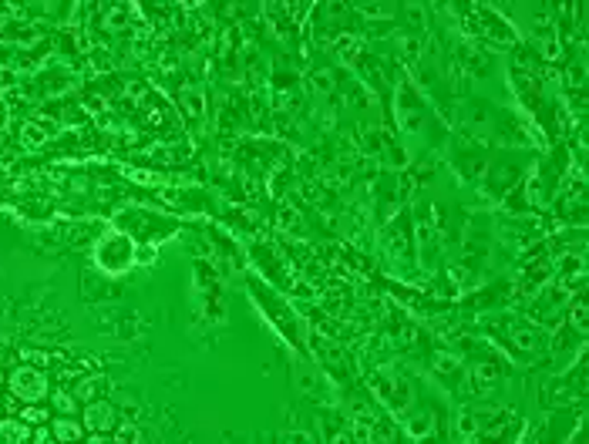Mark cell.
I'll return each mask as SVG.
<instances>
[{
  "mask_svg": "<svg viewBox=\"0 0 589 444\" xmlns=\"http://www.w3.org/2000/svg\"><path fill=\"white\" fill-rule=\"evenodd\" d=\"M559 172V162L556 158H546V162H539L532 168V175H525V199L532 209H542V205H549L556 199V189H559V182L563 175H556Z\"/></svg>",
  "mask_w": 589,
  "mask_h": 444,
  "instance_id": "obj_1",
  "label": "cell"
},
{
  "mask_svg": "<svg viewBox=\"0 0 589 444\" xmlns=\"http://www.w3.org/2000/svg\"><path fill=\"white\" fill-rule=\"evenodd\" d=\"M7 387H11V394L21 401V404H44L48 401V381H44V374H40L38 367H27V364H21V367H13V374L7 377Z\"/></svg>",
  "mask_w": 589,
  "mask_h": 444,
  "instance_id": "obj_2",
  "label": "cell"
},
{
  "mask_svg": "<svg viewBox=\"0 0 589 444\" xmlns=\"http://www.w3.org/2000/svg\"><path fill=\"white\" fill-rule=\"evenodd\" d=\"M253 296H256L259 303H263V313H266V317H273V323H276V327L286 333V340L296 343V347H303V337H300V330H293V313H290V306L283 303V300L273 290H266V286H263V279H253Z\"/></svg>",
  "mask_w": 589,
  "mask_h": 444,
  "instance_id": "obj_3",
  "label": "cell"
},
{
  "mask_svg": "<svg viewBox=\"0 0 589 444\" xmlns=\"http://www.w3.org/2000/svg\"><path fill=\"white\" fill-rule=\"evenodd\" d=\"M374 394L384 401L387 411H394V414H404L411 407V384L401 377V374H391V370H381L377 377H374Z\"/></svg>",
  "mask_w": 589,
  "mask_h": 444,
  "instance_id": "obj_4",
  "label": "cell"
},
{
  "mask_svg": "<svg viewBox=\"0 0 589 444\" xmlns=\"http://www.w3.org/2000/svg\"><path fill=\"white\" fill-rule=\"evenodd\" d=\"M98 263H102L108 273L129 269L131 263H135V246L129 242V236H118V232L104 236V239L98 242Z\"/></svg>",
  "mask_w": 589,
  "mask_h": 444,
  "instance_id": "obj_5",
  "label": "cell"
},
{
  "mask_svg": "<svg viewBox=\"0 0 589 444\" xmlns=\"http://www.w3.org/2000/svg\"><path fill=\"white\" fill-rule=\"evenodd\" d=\"M411 242H414V232H411V219L404 212H397L387 229L381 232V246H384V253L391 259H408L411 256Z\"/></svg>",
  "mask_w": 589,
  "mask_h": 444,
  "instance_id": "obj_6",
  "label": "cell"
},
{
  "mask_svg": "<svg viewBox=\"0 0 589 444\" xmlns=\"http://www.w3.org/2000/svg\"><path fill=\"white\" fill-rule=\"evenodd\" d=\"M81 428L91 434H108L118 428V407L108 401H91L81 414Z\"/></svg>",
  "mask_w": 589,
  "mask_h": 444,
  "instance_id": "obj_7",
  "label": "cell"
},
{
  "mask_svg": "<svg viewBox=\"0 0 589 444\" xmlns=\"http://www.w3.org/2000/svg\"><path fill=\"white\" fill-rule=\"evenodd\" d=\"M472 17L478 21V27H482V34H485L488 40H495V44H515V31L505 24L502 13H495L492 7H475Z\"/></svg>",
  "mask_w": 589,
  "mask_h": 444,
  "instance_id": "obj_8",
  "label": "cell"
},
{
  "mask_svg": "<svg viewBox=\"0 0 589 444\" xmlns=\"http://www.w3.org/2000/svg\"><path fill=\"white\" fill-rule=\"evenodd\" d=\"M54 128L48 118H31V121H24V128H21V145L24 148H44L48 141L54 139Z\"/></svg>",
  "mask_w": 589,
  "mask_h": 444,
  "instance_id": "obj_9",
  "label": "cell"
},
{
  "mask_svg": "<svg viewBox=\"0 0 589 444\" xmlns=\"http://www.w3.org/2000/svg\"><path fill=\"white\" fill-rule=\"evenodd\" d=\"M397 112H401V128L404 131H418L421 128V112H418V98H414V91L408 85H401L397 88Z\"/></svg>",
  "mask_w": 589,
  "mask_h": 444,
  "instance_id": "obj_10",
  "label": "cell"
},
{
  "mask_svg": "<svg viewBox=\"0 0 589 444\" xmlns=\"http://www.w3.org/2000/svg\"><path fill=\"white\" fill-rule=\"evenodd\" d=\"M179 104H182V112L189 114V121H195V125L205 118V94L199 85H182Z\"/></svg>",
  "mask_w": 589,
  "mask_h": 444,
  "instance_id": "obj_11",
  "label": "cell"
},
{
  "mask_svg": "<svg viewBox=\"0 0 589 444\" xmlns=\"http://www.w3.org/2000/svg\"><path fill=\"white\" fill-rule=\"evenodd\" d=\"M34 428H27L24 421L17 418H4L0 421V444H31Z\"/></svg>",
  "mask_w": 589,
  "mask_h": 444,
  "instance_id": "obj_12",
  "label": "cell"
},
{
  "mask_svg": "<svg viewBox=\"0 0 589 444\" xmlns=\"http://www.w3.org/2000/svg\"><path fill=\"white\" fill-rule=\"evenodd\" d=\"M48 428H51V434L61 444H77L81 441V421H75V418H58V414H54V421L48 424Z\"/></svg>",
  "mask_w": 589,
  "mask_h": 444,
  "instance_id": "obj_13",
  "label": "cell"
},
{
  "mask_svg": "<svg viewBox=\"0 0 589 444\" xmlns=\"http://www.w3.org/2000/svg\"><path fill=\"white\" fill-rule=\"evenodd\" d=\"M102 387H108V377H77V384H75V397L77 401H85V404H91V401H98V394H102Z\"/></svg>",
  "mask_w": 589,
  "mask_h": 444,
  "instance_id": "obj_14",
  "label": "cell"
},
{
  "mask_svg": "<svg viewBox=\"0 0 589 444\" xmlns=\"http://www.w3.org/2000/svg\"><path fill=\"white\" fill-rule=\"evenodd\" d=\"M51 411L44 404H21V411H17V421H24L27 428H40V424H51Z\"/></svg>",
  "mask_w": 589,
  "mask_h": 444,
  "instance_id": "obj_15",
  "label": "cell"
},
{
  "mask_svg": "<svg viewBox=\"0 0 589 444\" xmlns=\"http://www.w3.org/2000/svg\"><path fill=\"white\" fill-rule=\"evenodd\" d=\"M566 320H569V327L576 330V337H586V300H583V293L566 306Z\"/></svg>",
  "mask_w": 589,
  "mask_h": 444,
  "instance_id": "obj_16",
  "label": "cell"
},
{
  "mask_svg": "<svg viewBox=\"0 0 589 444\" xmlns=\"http://www.w3.org/2000/svg\"><path fill=\"white\" fill-rule=\"evenodd\" d=\"M51 407L58 411V418H71V414H77V397L71 391H54Z\"/></svg>",
  "mask_w": 589,
  "mask_h": 444,
  "instance_id": "obj_17",
  "label": "cell"
},
{
  "mask_svg": "<svg viewBox=\"0 0 589 444\" xmlns=\"http://www.w3.org/2000/svg\"><path fill=\"white\" fill-rule=\"evenodd\" d=\"M112 444H145V434H141L131 421H125V424H118V428H115Z\"/></svg>",
  "mask_w": 589,
  "mask_h": 444,
  "instance_id": "obj_18",
  "label": "cell"
},
{
  "mask_svg": "<svg viewBox=\"0 0 589 444\" xmlns=\"http://www.w3.org/2000/svg\"><path fill=\"white\" fill-rule=\"evenodd\" d=\"M129 7L125 4H115V7H108V13H104V27L108 31H125L131 21V13H125Z\"/></svg>",
  "mask_w": 589,
  "mask_h": 444,
  "instance_id": "obj_19",
  "label": "cell"
},
{
  "mask_svg": "<svg viewBox=\"0 0 589 444\" xmlns=\"http://www.w3.org/2000/svg\"><path fill=\"white\" fill-rule=\"evenodd\" d=\"M360 48H364L360 38H350V34H340V38H337V54H340V61H354L360 54Z\"/></svg>",
  "mask_w": 589,
  "mask_h": 444,
  "instance_id": "obj_20",
  "label": "cell"
},
{
  "mask_svg": "<svg viewBox=\"0 0 589 444\" xmlns=\"http://www.w3.org/2000/svg\"><path fill=\"white\" fill-rule=\"evenodd\" d=\"M21 360H24L27 367H40V364H51L54 357L44 354V350H27V347H24V350H21Z\"/></svg>",
  "mask_w": 589,
  "mask_h": 444,
  "instance_id": "obj_21",
  "label": "cell"
},
{
  "mask_svg": "<svg viewBox=\"0 0 589 444\" xmlns=\"http://www.w3.org/2000/svg\"><path fill=\"white\" fill-rule=\"evenodd\" d=\"M31 444H61V441L51 434L48 424H40V428H34V434H31Z\"/></svg>",
  "mask_w": 589,
  "mask_h": 444,
  "instance_id": "obj_22",
  "label": "cell"
},
{
  "mask_svg": "<svg viewBox=\"0 0 589 444\" xmlns=\"http://www.w3.org/2000/svg\"><path fill=\"white\" fill-rule=\"evenodd\" d=\"M435 360H438V364H435V370H438V374H451V370H458V357H451V354H438Z\"/></svg>",
  "mask_w": 589,
  "mask_h": 444,
  "instance_id": "obj_23",
  "label": "cell"
},
{
  "mask_svg": "<svg viewBox=\"0 0 589 444\" xmlns=\"http://www.w3.org/2000/svg\"><path fill=\"white\" fill-rule=\"evenodd\" d=\"M85 444H112V441H108V434H91V441Z\"/></svg>",
  "mask_w": 589,
  "mask_h": 444,
  "instance_id": "obj_24",
  "label": "cell"
},
{
  "mask_svg": "<svg viewBox=\"0 0 589 444\" xmlns=\"http://www.w3.org/2000/svg\"><path fill=\"white\" fill-rule=\"evenodd\" d=\"M139 263H152V249H148V246L139 253Z\"/></svg>",
  "mask_w": 589,
  "mask_h": 444,
  "instance_id": "obj_25",
  "label": "cell"
},
{
  "mask_svg": "<svg viewBox=\"0 0 589 444\" xmlns=\"http://www.w3.org/2000/svg\"><path fill=\"white\" fill-rule=\"evenodd\" d=\"M4 118H7V108H4V102H0V125H4Z\"/></svg>",
  "mask_w": 589,
  "mask_h": 444,
  "instance_id": "obj_26",
  "label": "cell"
},
{
  "mask_svg": "<svg viewBox=\"0 0 589 444\" xmlns=\"http://www.w3.org/2000/svg\"><path fill=\"white\" fill-rule=\"evenodd\" d=\"M4 384H7V374H4V367H0V387H4Z\"/></svg>",
  "mask_w": 589,
  "mask_h": 444,
  "instance_id": "obj_27",
  "label": "cell"
},
{
  "mask_svg": "<svg viewBox=\"0 0 589 444\" xmlns=\"http://www.w3.org/2000/svg\"><path fill=\"white\" fill-rule=\"evenodd\" d=\"M0 411H4V401H0Z\"/></svg>",
  "mask_w": 589,
  "mask_h": 444,
  "instance_id": "obj_28",
  "label": "cell"
},
{
  "mask_svg": "<svg viewBox=\"0 0 589 444\" xmlns=\"http://www.w3.org/2000/svg\"><path fill=\"white\" fill-rule=\"evenodd\" d=\"M77 444H85V441H77Z\"/></svg>",
  "mask_w": 589,
  "mask_h": 444,
  "instance_id": "obj_29",
  "label": "cell"
}]
</instances>
